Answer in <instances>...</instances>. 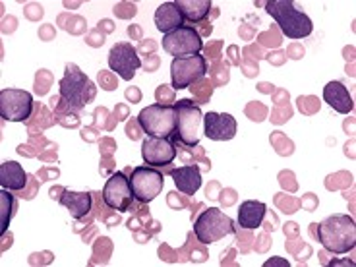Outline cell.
I'll return each instance as SVG.
<instances>
[{"label": "cell", "instance_id": "1", "mask_svg": "<svg viewBox=\"0 0 356 267\" xmlns=\"http://www.w3.org/2000/svg\"><path fill=\"white\" fill-rule=\"evenodd\" d=\"M318 227V242L331 254H348L356 246V225L350 215H331Z\"/></svg>", "mask_w": 356, "mask_h": 267}, {"label": "cell", "instance_id": "2", "mask_svg": "<svg viewBox=\"0 0 356 267\" xmlns=\"http://www.w3.org/2000/svg\"><path fill=\"white\" fill-rule=\"evenodd\" d=\"M58 91H60V99L72 111L86 108L97 95L95 83L74 63L66 64L63 80L58 81Z\"/></svg>", "mask_w": 356, "mask_h": 267}, {"label": "cell", "instance_id": "3", "mask_svg": "<svg viewBox=\"0 0 356 267\" xmlns=\"http://www.w3.org/2000/svg\"><path fill=\"white\" fill-rule=\"evenodd\" d=\"M266 12L289 39H304L314 31L312 19L294 6L293 0H269L266 2Z\"/></svg>", "mask_w": 356, "mask_h": 267}, {"label": "cell", "instance_id": "4", "mask_svg": "<svg viewBox=\"0 0 356 267\" xmlns=\"http://www.w3.org/2000/svg\"><path fill=\"white\" fill-rule=\"evenodd\" d=\"M177 108V132L175 140L186 147H196L204 136V113L197 103L190 99H180L175 103Z\"/></svg>", "mask_w": 356, "mask_h": 267}, {"label": "cell", "instance_id": "5", "mask_svg": "<svg viewBox=\"0 0 356 267\" xmlns=\"http://www.w3.org/2000/svg\"><path fill=\"white\" fill-rule=\"evenodd\" d=\"M138 124L143 132L153 138H170L175 140L177 132V108L172 105H149L138 115Z\"/></svg>", "mask_w": 356, "mask_h": 267}, {"label": "cell", "instance_id": "6", "mask_svg": "<svg viewBox=\"0 0 356 267\" xmlns=\"http://www.w3.org/2000/svg\"><path fill=\"white\" fill-rule=\"evenodd\" d=\"M234 221L219 207H209L194 222V234L202 244H213L234 232Z\"/></svg>", "mask_w": 356, "mask_h": 267}, {"label": "cell", "instance_id": "7", "mask_svg": "<svg viewBox=\"0 0 356 267\" xmlns=\"http://www.w3.org/2000/svg\"><path fill=\"white\" fill-rule=\"evenodd\" d=\"M205 74H207V63L202 54L177 56L170 63V83L177 91L194 86L196 81L205 78Z\"/></svg>", "mask_w": 356, "mask_h": 267}, {"label": "cell", "instance_id": "8", "mask_svg": "<svg viewBox=\"0 0 356 267\" xmlns=\"http://www.w3.org/2000/svg\"><path fill=\"white\" fill-rule=\"evenodd\" d=\"M33 113V95L26 89L6 88L0 91V118L6 122H26Z\"/></svg>", "mask_w": 356, "mask_h": 267}, {"label": "cell", "instance_id": "9", "mask_svg": "<svg viewBox=\"0 0 356 267\" xmlns=\"http://www.w3.org/2000/svg\"><path fill=\"white\" fill-rule=\"evenodd\" d=\"M130 184H132V192L134 197H136V202H140V204H149V202H153V200L163 192L165 177H163V172L155 169V167L142 165V167L132 169Z\"/></svg>", "mask_w": 356, "mask_h": 267}, {"label": "cell", "instance_id": "10", "mask_svg": "<svg viewBox=\"0 0 356 267\" xmlns=\"http://www.w3.org/2000/svg\"><path fill=\"white\" fill-rule=\"evenodd\" d=\"M204 49V39L197 33L196 27L182 26L163 35V51H167L170 56H190L200 54Z\"/></svg>", "mask_w": 356, "mask_h": 267}, {"label": "cell", "instance_id": "11", "mask_svg": "<svg viewBox=\"0 0 356 267\" xmlns=\"http://www.w3.org/2000/svg\"><path fill=\"white\" fill-rule=\"evenodd\" d=\"M134 200L136 197H134L130 178H126L124 172H120V170L111 175L105 182V186H103V202L108 209L120 211V213L128 211Z\"/></svg>", "mask_w": 356, "mask_h": 267}, {"label": "cell", "instance_id": "12", "mask_svg": "<svg viewBox=\"0 0 356 267\" xmlns=\"http://www.w3.org/2000/svg\"><path fill=\"white\" fill-rule=\"evenodd\" d=\"M108 68L120 76L122 80L130 81L136 76V72L142 68V60L138 56L136 47L132 43H116L113 44L108 53Z\"/></svg>", "mask_w": 356, "mask_h": 267}, {"label": "cell", "instance_id": "13", "mask_svg": "<svg viewBox=\"0 0 356 267\" xmlns=\"http://www.w3.org/2000/svg\"><path fill=\"white\" fill-rule=\"evenodd\" d=\"M142 159L149 167H167L177 159V147L170 138H153L145 136L142 142Z\"/></svg>", "mask_w": 356, "mask_h": 267}, {"label": "cell", "instance_id": "14", "mask_svg": "<svg viewBox=\"0 0 356 267\" xmlns=\"http://www.w3.org/2000/svg\"><path fill=\"white\" fill-rule=\"evenodd\" d=\"M236 120L229 113H207L204 115V136L211 142H231L236 136Z\"/></svg>", "mask_w": 356, "mask_h": 267}, {"label": "cell", "instance_id": "15", "mask_svg": "<svg viewBox=\"0 0 356 267\" xmlns=\"http://www.w3.org/2000/svg\"><path fill=\"white\" fill-rule=\"evenodd\" d=\"M323 101L330 105L333 111H337L341 115H350L355 103H353V95L348 93V89L345 88V83L339 80L330 81L323 88Z\"/></svg>", "mask_w": 356, "mask_h": 267}, {"label": "cell", "instance_id": "16", "mask_svg": "<svg viewBox=\"0 0 356 267\" xmlns=\"http://www.w3.org/2000/svg\"><path fill=\"white\" fill-rule=\"evenodd\" d=\"M170 178L175 180V186L178 188V192L186 194V196H194L197 190L202 188V170L197 165H184L178 167L169 172Z\"/></svg>", "mask_w": 356, "mask_h": 267}, {"label": "cell", "instance_id": "17", "mask_svg": "<svg viewBox=\"0 0 356 267\" xmlns=\"http://www.w3.org/2000/svg\"><path fill=\"white\" fill-rule=\"evenodd\" d=\"M153 19H155V27L163 35L184 26V18H182V14H180V10L177 8L175 2H163L159 8L155 10V18Z\"/></svg>", "mask_w": 356, "mask_h": 267}, {"label": "cell", "instance_id": "18", "mask_svg": "<svg viewBox=\"0 0 356 267\" xmlns=\"http://www.w3.org/2000/svg\"><path fill=\"white\" fill-rule=\"evenodd\" d=\"M27 172L16 161H6L0 165V186L10 192H18L27 186Z\"/></svg>", "mask_w": 356, "mask_h": 267}, {"label": "cell", "instance_id": "19", "mask_svg": "<svg viewBox=\"0 0 356 267\" xmlns=\"http://www.w3.org/2000/svg\"><path fill=\"white\" fill-rule=\"evenodd\" d=\"M266 213L267 205L264 204V202L246 200V202H242L241 207H238V225H241L242 229L254 231V229L261 227Z\"/></svg>", "mask_w": 356, "mask_h": 267}, {"label": "cell", "instance_id": "20", "mask_svg": "<svg viewBox=\"0 0 356 267\" xmlns=\"http://www.w3.org/2000/svg\"><path fill=\"white\" fill-rule=\"evenodd\" d=\"M60 205H64L74 219H81L91 211V194L89 192H74L63 190V196L58 197Z\"/></svg>", "mask_w": 356, "mask_h": 267}, {"label": "cell", "instance_id": "21", "mask_svg": "<svg viewBox=\"0 0 356 267\" xmlns=\"http://www.w3.org/2000/svg\"><path fill=\"white\" fill-rule=\"evenodd\" d=\"M177 8L180 10L184 22H192V24H200L207 18L209 10L213 8L211 0H177L175 2Z\"/></svg>", "mask_w": 356, "mask_h": 267}, {"label": "cell", "instance_id": "22", "mask_svg": "<svg viewBox=\"0 0 356 267\" xmlns=\"http://www.w3.org/2000/svg\"><path fill=\"white\" fill-rule=\"evenodd\" d=\"M0 211H2L0 213V234H6L12 217L18 211V200L10 194V190H4V188L0 192Z\"/></svg>", "mask_w": 356, "mask_h": 267}, {"label": "cell", "instance_id": "23", "mask_svg": "<svg viewBox=\"0 0 356 267\" xmlns=\"http://www.w3.org/2000/svg\"><path fill=\"white\" fill-rule=\"evenodd\" d=\"M264 266H266V267H269V266H286V267H289V261H286V259L273 258V259H267Z\"/></svg>", "mask_w": 356, "mask_h": 267}, {"label": "cell", "instance_id": "24", "mask_svg": "<svg viewBox=\"0 0 356 267\" xmlns=\"http://www.w3.org/2000/svg\"><path fill=\"white\" fill-rule=\"evenodd\" d=\"M126 132H128V138H132V140H138V138H140V134H136V128H132V124L126 126Z\"/></svg>", "mask_w": 356, "mask_h": 267}]
</instances>
